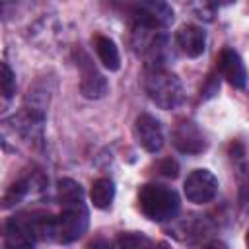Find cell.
<instances>
[{
  "label": "cell",
  "instance_id": "obj_1",
  "mask_svg": "<svg viewBox=\"0 0 249 249\" xmlns=\"http://www.w3.org/2000/svg\"><path fill=\"white\" fill-rule=\"evenodd\" d=\"M58 202L60 214L56 216V241L72 243L80 239L89 224V212L84 202V191L80 183L74 179H60L58 181Z\"/></svg>",
  "mask_w": 249,
  "mask_h": 249
},
{
  "label": "cell",
  "instance_id": "obj_2",
  "mask_svg": "<svg viewBox=\"0 0 249 249\" xmlns=\"http://www.w3.org/2000/svg\"><path fill=\"white\" fill-rule=\"evenodd\" d=\"M142 86L150 101L163 111L177 109L185 99L181 80L163 66H146Z\"/></svg>",
  "mask_w": 249,
  "mask_h": 249
},
{
  "label": "cell",
  "instance_id": "obj_3",
  "mask_svg": "<svg viewBox=\"0 0 249 249\" xmlns=\"http://www.w3.org/2000/svg\"><path fill=\"white\" fill-rule=\"evenodd\" d=\"M138 206L148 220L161 224L177 216L181 200L171 187L160 183H146L138 191Z\"/></svg>",
  "mask_w": 249,
  "mask_h": 249
},
{
  "label": "cell",
  "instance_id": "obj_4",
  "mask_svg": "<svg viewBox=\"0 0 249 249\" xmlns=\"http://www.w3.org/2000/svg\"><path fill=\"white\" fill-rule=\"evenodd\" d=\"M132 19L134 25L152 29V31H163L173 23V8L165 0H134L132 4Z\"/></svg>",
  "mask_w": 249,
  "mask_h": 249
},
{
  "label": "cell",
  "instance_id": "obj_5",
  "mask_svg": "<svg viewBox=\"0 0 249 249\" xmlns=\"http://www.w3.org/2000/svg\"><path fill=\"white\" fill-rule=\"evenodd\" d=\"M74 60H76V66L80 70V91L84 97L88 99H101L107 89H109V84L105 80V76L97 70V66L91 62V58L82 51H74Z\"/></svg>",
  "mask_w": 249,
  "mask_h": 249
},
{
  "label": "cell",
  "instance_id": "obj_6",
  "mask_svg": "<svg viewBox=\"0 0 249 249\" xmlns=\"http://www.w3.org/2000/svg\"><path fill=\"white\" fill-rule=\"evenodd\" d=\"M183 193L191 202L206 204L218 193V179L208 169H195L187 175L183 183Z\"/></svg>",
  "mask_w": 249,
  "mask_h": 249
},
{
  "label": "cell",
  "instance_id": "obj_7",
  "mask_svg": "<svg viewBox=\"0 0 249 249\" xmlns=\"http://www.w3.org/2000/svg\"><path fill=\"white\" fill-rule=\"evenodd\" d=\"M132 134H134V140L138 142V146L144 148L150 154L160 152L161 146H163V130H161V124H160V121L156 117H152L148 113H142V115H138L134 119Z\"/></svg>",
  "mask_w": 249,
  "mask_h": 249
},
{
  "label": "cell",
  "instance_id": "obj_8",
  "mask_svg": "<svg viewBox=\"0 0 249 249\" xmlns=\"http://www.w3.org/2000/svg\"><path fill=\"white\" fill-rule=\"evenodd\" d=\"M173 146L183 154H200L208 148V140L204 132L193 123V121H181L173 128L171 134Z\"/></svg>",
  "mask_w": 249,
  "mask_h": 249
},
{
  "label": "cell",
  "instance_id": "obj_9",
  "mask_svg": "<svg viewBox=\"0 0 249 249\" xmlns=\"http://www.w3.org/2000/svg\"><path fill=\"white\" fill-rule=\"evenodd\" d=\"M14 132H18L23 140L27 142H41L43 138V123H45V113L39 107H23L18 115L10 119Z\"/></svg>",
  "mask_w": 249,
  "mask_h": 249
},
{
  "label": "cell",
  "instance_id": "obj_10",
  "mask_svg": "<svg viewBox=\"0 0 249 249\" xmlns=\"http://www.w3.org/2000/svg\"><path fill=\"white\" fill-rule=\"evenodd\" d=\"M216 68L220 72L222 78H226V82L237 89H243L247 86V70L243 66L241 56L231 49V47H224L216 58Z\"/></svg>",
  "mask_w": 249,
  "mask_h": 249
},
{
  "label": "cell",
  "instance_id": "obj_11",
  "mask_svg": "<svg viewBox=\"0 0 249 249\" xmlns=\"http://www.w3.org/2000/svg\"><path fill=\"white\" fill-rule=\"evenodd\" d=\"M175 43L185 56L198 58L206 49V33L202 27L187 23V25H181L179 31L175 33Z\"/></svg>",
  "mask_w": 249,
  "mask_h": 249
},
{
  "label": "cell",
  "instance_id": "obj_12",
  "mask_svg": "<svg viewBox=\"0 0 249 249\" xmlns=\"http://www.w3.org/2000/svg\"><path fill=\"white\" fill-rule=\"evenodd\" d=\"M91 43H93V49H95V54L99 58V62L111 70V72H117L121 68V54H119V49L115 45L113 39L97 33L91 37Z\"/></svg>",
  "mask_w": 249,
  "mask_h": 249
},
{
  "label": "cell",
  "instance_id": "obj_13",
  "mask_svg": "<svg viewBox=\"0 0 249 249\" xmlns=\"http://www.w3.org/2000/svg\"><path fill=\"white\" fill-rule=\"evenodd\" d=\"M89 198H91V204L99 210H105L111 206L113 198H115V185L111 179L107 177H99L97 181H93L91 185V191H89Z\"/></svg>",
  "mask_w": 249,
  "mask_h": 249
},
{
  "label": "cell",
  "instance_id": "obj_14",
  "mask_svg": "<svg viewBox=\"0 0 249 249\" xmlns=\"http://www.w3.org/2000/svg\"><path fill=\"white\" fill-rule=\"evenodd\" d=\"M33 179L31 177H25V179H18L14 185H10L8 187V191L4 193V208H10V206H14V204H18V202H21V198L33 189Z\"/></svg>",
  "mask_w": 249,
  "mask_h": 249
},
{
  "label": "cell",
  "instance_id": "obj_15",
  "mask_svg": "<svg viewBox=\"0 0 249 249\" xmlns=\"http://www.w3.org/2000/svg\"><path fill=\"white\" fill-rule=\"evenodd\" d=\"M237 185H239V204L245 212H249V165H243L237 175Z\"/></svg>",
  "mask_w": 249,
  "mask_h": 249
},
{
  "label": "cell",
  "instance_id": "obj_16",
  "mask_svg": "<svg viewBox=\"0 0 249 249\" xmlns=\"http://www.w3.org/2000/svg\"><path fill=\"white\" fill-rule=\"evenodd\" d=\"M115 245H119V247H150L154 243H152V239H148L142 233H121L115 239Z\"/></svg>",
  "mask_w": 249,
  "mask_h": 249
},
{
  "label": "cell",
  "instance_id": "obj_17",
  "mask_svg": "<svg viewBox=\"0 0 249 249\" xmlns=\"http://www.w3.org/2000/svg\"><path fill=\"white\" fill-rule=\"evenodd\" d=\"M16 93V76L8 62H2V95L4 99H10Z\"/></svg>",
  "mask_w": 249,
  "mask_h": 249
},
{
  "label": "cell",
  "instance_id": "obj_18",
  "mask_svg": "<svg viewBox=\"0 0 249 249\" xmlns=\"http://www.w3.org/2000/svg\"><path fill=\"white\" fill-rule=\"evenodd\" d=\"M158 171H160L161 175H165V177L175 179V177L179 175V165H177V161H175V160L165 158V160H161V161L158 163Z\"/></svg>",
  "mask_w": 249,
  "mask_h": 249
},
{
  "label": "cell",
  "instance_id": "obj_19",
  "mask_svg": "<svg viewBox=\"0 0 249 249\" xmlns=\"http://www.w3.org/2000/svg\"><path fill=\"white\" fill-rule=\"evenodd\" d=\"M200 2H202V6H204L208 12H214L216 8L228 6V4H231V2H235V0H200Z\"/></svg>",
  "mask_w": 249,
  "mask_h": 249
},
{
  "label": "cell",
  "instance_id": "obj_20",
  "mask_svg": "<svg viewBox=\"0 0 249 249\" xmlns=\"http://www.w3.org/2000/svg\"><path fill=\"white\" fill-rule=\"evenodd\" d=\"M245 245L249 247V230H247V235H245Z\"/></svg>",
  "mask_w": 249,
  "mask_h": 249
}]
</instances>
